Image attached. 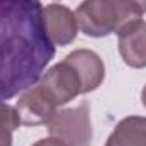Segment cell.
<instances>
[{
    "mask_svg": "<svg viewBox=\"0 0 146 146\" xmlns=\"http://www.w3.org/2000/svg\"><path fill=\"white\" fill-rule=\"evenodd\" d=\"M141 15L134 0H83L75 12L78 27L90 37L119 34L141 21Z\"/></svg>",
    "mask_w": 146,
    "mask_h": 146,
    "instance_id": "7a4b0ae2",
    "label": "cell"
},
{
    "mask_svg": "<svg viewBox=\"0 0 146 146\" xmlns=\"http://www.w3.org/2000/svg\"><path fill=\"white\" fill-rule=\"evenodd\" d=\"M15 109L21 115L22 124L26 126H37V124H46L53 119V115L58 112V107L44 95L39 85H34L22 92L19 97Z\"/></svg>",
    "mask_w": 146,
    "mask_h": 146,
    "instance_id": "8992f818",
    "label": "cell"
},
{
    "mask_svg": "<svg viewBox=\"0 0 146 146\" xmlns=\"http://www.w3.org/2000/svg\"><path fill=\"white\" fill-rule=\"evenodd\" d=\"M141 99H143V104H145V107H146V85H145V88H143V95H141Z\"/></svg>",
    "mask_w": 146,
    "mask_h": 146,
    "instance_id": "4fadbf2b",
    "label": "cell"
},
{
    "mask_svg": "<svg viewBox=\"0 0 146 146\" xmlns=\"http://www.w3.org/2000/svg\"><path fill=\"white\" fill-rule=\"evenodd\" d=\"M119 36V53L131 68H146V22L138 21Z\"/></svg>",
    "mask_w": 146,
    "mask_h": 146,
    "instance_id": "ba28073f",
    "label": "cell"
},
{
    "mask_svg": "<svg viewBox=\"0 0 146 146\" xmlns=\"http://www.w3.org/2000/svg\"><path fill=\"white\" fill-rule=\"evenodd\" d=\"M37 85L56 107L65 106L78 94H82V80L66 60L51 66L46 75L41 76V82Z\"/></svg>",
    "mask_w": 146,
    "mask_h": 146,
    "instance_id": "277c9868",
    "label": "cell"
},
{
    "mask_svg": "<svg viewBox=\"0 0 146 146\" xmlns=\"http://www.w3.org/2000/svg\"><path fill=\"white\" fill-rule=\"evenodd\" d=\"M33 146H66L61 139H58V138H46V139H39L37 143H34Z\"/></svg>",
    "mask_w": 146,
    "mask_h": 146,
    "instance_id": "8fae6325",
    "label": "cell"
},
{
    "mask_svg": "<svg viewBox=\"0 0 146 146\" xmlns=\"http://www.w3.org/2000/svg\"><path fill=\"white\" fill-rule=\"evenodd\" d=\"M54 56L39 0H0V102L34 87Z\"/></svg>",
    "mask_w": 146,
    "mask_h": 146,
    "instance_id": "6da1fadb",
    "label": "cell"
},
{
    "mask_svg": "<svg viewBox=\"0 0 146 146\" xmlns=\"http://www.w3.org/2000/svg\"><path fill=\"white\" fill-rule=\"evenodd\" d=\"M22 124L15 107L0 102V146H12V134Z\"/></svg>",
    "mask_w": 146,
    "mask_h": 146,
    "instance_id": "30bf717a",
    "label": "cell"
},
{
    "mask_svg": "<svg viewBox=\"0 0 146 146\" xmlns=\"http://www.w3.org/2000/svg\"><path fill=\"white\" fill-rule=\"evenodd\" d=\"M134 2H136V5L141 9V12L145 14V12H146V0H134Z\"/></svg>",
    "mask_w": 146,
    "mask_h": 146,
    "instance_id": "7c38bea8",
    "label": "cell"
},
{
    "mask_svg": "<svg viewBox=\"0 0 146 146\" xmlns=\"http://www.w3.org/2000/svg\"><path fill=\"white\" fill-rule=\"evenodd\" d=\"M49 134L61 139L66 146H88L92 139L90 106L80 104L72 109L60 110L48 122Z\"/></svg>",
    "mask_w": 146,
    "mask_h": 146,
    "instance_id": "3957f363",
    "label": "cell"
},
{
    "mask_svg": "<svg viewBox=\"0 0 146 146\" xmlns=\"http://www.w3.org/2000/svg\"><path fill=\"white\" fill-rule=\"evenodd\" d=\"M65 60L76 70L82 80V94L94 92L104 82L106 66H104L102 58L97 53L90 49H76L70 53Z\"/></svg>",
    "mask_w": 146,
    "mask_h": 146,
    "instance_id": "52a82bcc",
    "label": "cell"
},
{
    "mask_svg": "<svg viewBox=\"0 0 146 146\" xmlns=\"http://www.w3.org/2000/svg\"><path fill=\"white\" fill-rule=\"evenodd\" d=\"M42 21L46 34L54 46H68L78 33L76 17L70 9L60 3H51L42 9Z\"/></svg>",
    "mask_w": 146,
    "mask_h": 146,
    "instance_id": "5b68a950",
    "label": "cell"
},
{
    "mask_svg": "<svg viewBox=\"0 0 146 146\" xmlns=\"http://www.w3.org/2000/svg\"><path fill=\"white\" fill-rule=\"evenodd\" d=\"M106 146H146V117H124L110 133Z\"/></svg>",
    "mask_w": 146,
    "mask_h": 146,
    "instance_id": "9c48e42d",
    "label": "cell"
}]
</instances>
